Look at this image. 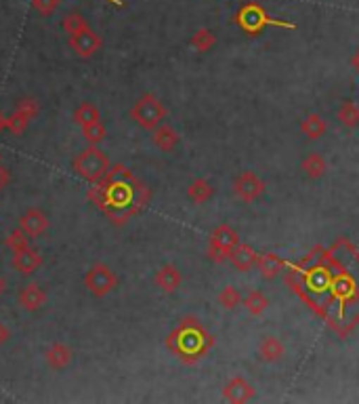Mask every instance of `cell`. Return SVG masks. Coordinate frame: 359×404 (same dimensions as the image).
<instances>
[{
    "label": "cell",
    "mask_w": 359,
    "mask_h": 404,
    "mask_svg": "<svg viewBox=\"0 0 359 404\" xmlns=\"http://www.w3.org/2000/svg\"><path fill=\"white\" fill-rule=\"evenodd\" d=\"M351 68L355 70V74L359 76V49L353 53V57H351Z\"/></svg>",
    "instance_id": "d590c367"
},
{
    "label": "cell",
    "mask_w": 359,
    "mask_h": 404,
    "mask_svg": "<svg viewBox=\"0 0 359 404\" xmlns=\"http://www.w3.org/2000/svg\"><path fill=\"white\" fill-rule=\"evenodd\" d=\"M187 196H189L191 202H196V204H204V202H208V200L215 196V188H213V183H210L208 179L198 177V179H194V181L189 183V188H187Z\"/></svg>",
    "instance_id": "44dd1931"
},
{
    "label": "cell",
    "mask_w": 359,
    "mask_h": 404,
    "mask_svg": "<svg viewBox=\"0 0 359 404\" xmlns=\"http://www.w3.org/2000/svg\"><path fill=\"white\" fill-rule=\"evenodd\" d=\"M19 228L30 236V238H40L49 230V217L44 215L42 209H30L21 215Z\"/></svg>",
    "instance_id": "8fae6325"
},
{
    "label": "cell",
    "mask_w": 359,
    "mask_h": 404,
    "mask_svg": "<svg viewBox=\"0 0 359 404\" xmlns=\"http://www.w3.org/2000/svg\"><path fill=\"white\" fill-rule=\"evenodd\" d=\"M256 259H258V253L244 243H238L234 251L229 253V262L238 271H250L252 268H256Z\"/></svg>",
    "instance_id": "2e32d148"
},
{
    "label": "cell",
    "mask_w": 359,
    "mask_h": 404,
    "mask_svg": "<svg viewBox=\"0 0 359 404\" xmlns=\"http://www.w3.org/2000/svg\"><path fill=\"white\" fill-rule=\"evenodd\" d=\"M234 194L241 202H254L265 194V181L254 171H241L234 179Z\"/></svg>",
    "instance_id": "ba28073f"
},
{
    "label": "cell",
    "mask_w": 359,
    "mask_h": 404,
    "mask_svg": "<svg viewBox=\"0 0 359 404\" xmlns=\"http://www.w3.org/2000/svg\"><path fill=\"white\" fill-rule=\"evenodd\" d=\"M151 141H153V145H156L158 149H162V152H172V149L179 145L181 135H179L177 129H172L170 125H158V127L153 129Z\"/></svg>",
    "instance_id": "ac0fdd59"
},
{
    "label": "cell",
    "mask_w": 359,
    "mask_h": 404,
    "mask_svg": "<svg viewBox=\"0 0 359 404\" xmlns=\"http://www.w3.org/2000/svg\"><path fill=\"white\" fill-rule=\"evenodd\" d=\"M4 290H6V280H4V278L0 276V295H2Z\"/></svg>",
    "instance_id": "74e56055"
},
{
    "label": "cell",
    "mask_w": 359,
    "mask_h": 404,
    "mask_svg": "<svg viewBox=\"0 0 359 404\" xmlns=\"http://www.w3.org/2000/svg\"><path fill=\"white\" fill-rule=\"evenodd\" d=\"M0 160H2V154H0Z\"/></svg>",
    "instance_id": "ab89813d"
},
{
    "label": "cell",
    "mask_w": 359,
    "mask_h": 404,
    "mask_svg": "<svg viewBox=\"0 0 359 404\" xmlns=\"http://www.w3.org/2000/svg\"><path fill=\"white\" fill-rule=\"evenodd\" d=\"M61 25H63V30L68 32V36H74V34H78V32L91 27V25H89V19H87L80 11H70V13L63 17Z\"/></svg>",
    "instance_id": "484cf974"
},
{
    "label": "cell",
    "mask_w": 359,
    "mask_h": 404,
    "mask_svg": "<svg viewBox=\"0 0 359 404\" xmlns=\"http://www.w3.org/2000/svg\"><path fill=\"white\" fill-rule=\"evenodd\" d=\"M42 264H44L42 255H40L38 251H34L32 247H27V249H23V251L13 253V259H11V266L17 269L19 274H23V276L34 274V271L40 268Z\"/></svg>",
    "instance_id": "7c38bea8"
},
{
    "label": "cell",
    "mask_w": 359,
    "mask_h": 404,
    "mask_svg": "<svg viewBox=\"0 0 359 404\" xmlns=\"http://www.w3.org/2000/svg\"><path fill=\"white\" fill-rule=\"evenodd\" d=\"M17 108H19V110H23V112H27L32 118H36V116H38V112H40V106H38V102H36L34 97H23V99H19Z\"/></svg>",
    "instance_id": "d6a6232c"
},
{
    "label": "cell",
    "mask_w": 359,
    "mask_h": 404,
    "mask_svg": "<svg viewBox=\"0 0 359 404\" xmlns=\"http://www.w3.org/2000/svg\"><path fill=\"white\" fill-rule=\"evenodd\" d=\"M68 44H70V49H72L78 57H82V59H91L95 53L101 51V47H103V38H101L93 27H87V30H82V32L70 36Z\"/></svg>",
    "instance_id": "9c48e42d"
},
{
    "label": "cell",
    "mask_w": 359,
    "mask_h": 404,
    "mask_svg": "<svg viewBox=\"0 0 359 404\" xmlns=\"http://www.w3.org/2000/svg\"><path fill=\"white\" fill-rule=\"evenodd\" d=\"M219 303H221V307L223 310H236L239 303H241V295H239V290L236 286H232V284H227L221 293H219Z\"/></svg>",
    "instance_id": "f546056e"
},
{
    "label": "cell",
    "mask_w": 359,
    "mask_h": 404,
    "mask_svg": "<svg viewBox=\"0 0 359 404\" xmlns=\"http://www.w3.org/2000/svg\"><path fill=\"white\" fill-rule=\"evenodd\" d=\"M153 282H156V286H158L160 290H164V293H175V290L181 286V282H183V276H181V271H179L177 266L168 264V266H162V268L156 271Z\"/></svg>",
    "instance_id": "9a60e30c"
},
{
    "label": "cell",
    "mask_w": 359,
    "mask_h": 404,
    "mask_svg": "<svg viewBox=\"0 0 359 404\" xmlns=\"http://www.w3.org/2000/svg\"><path fill=\"white\" fill-rule=\"evenodd\" d=\"M8 339H11V329H8L4 322H0V348H2V345H6V343H8Z\"/></svg>",
    "instance_id": "836d02e7"
},
{
    "label": "cell",
    "mask_w": 359,
    "mask_h": 404,
    "mask_svg": "<svg viewBox=\"0 0 359 404\" xmlns=\"http://www.w3.org/2000/svg\"><path fill=\"white\" fill-rule=\"evenodd\" d=\"M166 108L164 104L153 95V93H143L137 104L130 108V118L145 131H153L158 125L164 123L166 118Z\"/></svg>",
    "instance_id": "277c9868"
},
{
    "label": "cell",
    "mask_w": 359,
    "mask_h": 404,
    "mask_svg": "<svg viewBox=\"0 0 359 404\" xmlns=\"http://www.w3.org/2000/svg\"><path fill=\"white\" fill-rule=\"evenodd\" d=\"M46 303V293L44 288H40L38 284H25L21 290H19V305L25 310V312H36L40 310L42 305Z\"/></svg>",
    "instance_id": "5bb4252c"
},
{
    "label": "cell",
    "mask_w": 359,
    "mask_h": 404,
    "mask_svg": "<svg viewBox=\"0 0 359 404\" xmlns=\"http://www.w3.org/2000/svg\"><path fill=\"white\" fill-rule=\"evenodd\" d=\"M59 6H61V0H32V8L42 17H51L53 13H57Z\"/></svg>",
    "instance_id": "1f68e13d"
},
{
    "label": "cell",
    "mask_w": 359,
    "mask_h": 404,
    "mask_svg": "<svg viewBox=\"0 0 359 404\" xmlns=\"http://www.w3.org/2000/svg\"><path fill=\"white\" fill-rule=\"evenodd\" d=\"M217 44V36L213 30L208 27H200L194 36H191V47L200 53H208L213 47Z\"/></svg>",
    "instance_id": "4316f807"
},
{
    "label": "cell",
    "mask_w": 359,
    "mask_h": 404,
    "mask_svg": "<svg viewBox=\"0 0 359 404\" xmlns=\"http://www.w3.org/2000/svg\"><path fill=\"white\" fill-rule=\"evenodd\" d=\"M339 123L345 129H358L359 127V104L355 102H345L339 108Z\"/></svg>",
    "instance_id": "cb8c5ba5"
},
{
    "label": "cell",
    "mask_w": 359,
    "mask_h": 404,
    "mask_svg": "<svg viewBox=\"0 0 359 404\" xmlns=\"http://www.w3.org/2000/svg\"><path fill=\"white\" fill-rule=\"evenodd\" d=\"M32 123V116L27 114V112H23V110H19V108H15V112L6 118V129L11 131L13 135H23L25 133V129H27V125Z\"/></svg>",
    "instance_id": "83f0119b"
},
{
    "label": "cell",
    "mask_w": 359,
    "mask_h": 404,
    "mask_svg": "<svg viewBox=\"0 0 359 404\" xmlns=\"http://www.w3.org/2000/svg\"><path fill=\"white\" fill-rule=\"evenodd\" d=\"M286 356V345L279 337L275 335H267L260 339L258 343V358L263 362H277Z\"/></svg>",
    "instance_id": "4fadbf2b"
},
{
    "label": "cell",
    "mask_w": 359,
    "mask_h": 404,
    "mask_svg": "<svg viewBox=\"0 0 359 404\" xmlns=\"http://www.w3.org/2000/svg\"><path fill=\"white\" fill-rule=\"evenodd\" d=\"M110 158L108 154L99 147V145H89L84 147L74 160H72V169L78 177H82L89 183H97L101 181L108 171H110Z\"/></svg>",
    "instance_id": "3957f363"
},
{
    "label": "cell",
    "mask_w": 359,
    "mask_h": 404,
    "mask_svg": "<svg viewBox=\"0 0 359 404\" xmlns=\"http://www.w3.org/2000/svg\"><path fill=\"white\" fill-rule=\"evenodd\" d=\"M4 245H6L13 253L23 251V249H27V247H30V236H27V234L19 228V230H13V232L6 236Z\"/></svg>",
    "instance_id": "4dcf8cb0"
},
{
    "label": "cell",
    "mask_w": 359,
    "mask_h": 404,
    "mask_svg": "<svg viewBox=\"0 0 359 404\" xmlns=\"http://www.w3.org/2000/svg\"><path fill=\"white\" fill-rule=\"evenodd\" d=\"M4 129H6V118H4V114L0 112V133H2Z\"/></svg>",
    "instance_id": "8d00e7d4"
},
{
    "label": "cell",
    "mask_w": 359,
    "mask_h": 404,
    "mask_svg": "<svg viewBox=\"0 0 359 404\" xmlns=\"http://www.w3.org/2000/svg\"><path fill=\"white\" fill-rule=\"evenodd\" d=\"M84 284L91 290V295L95 297H106L110 295L116 286H118V276L114 274V269L106 264H95L93 268L87 271L84 276Z\"/></svg>",
    "instance_id": "52a82bcc"
},
{
    "label": "cell",
    "mask_w": 359,
    "mask_h": 404,
    "mask_svg": "<svg viewBox=\"0 0 359 404\" xmlns=\"http://www.w3.org/2000/svg\"><path fill=\"white\" fill-rule=\"evenodd\" d=\"M239 243V234L227 224L215 228V232L210 234V243H208V259L215 264H225L229 259V253L234 251V247Z\"/></svg>",
    "instance_id": "8992f818"
},
{
    "label": "cell",
    "mask_w": 359,
    "mask_h": 404,
    "mask_svg": "<svg viewBox=\"0 0 359 404\" xmlns=\"http://www.w3.org/2000/svg\"><path fill=\"white\" fill-rule=\"evenodd\" d=\"M236 21H238V25L244 32H248L252 36L263 32L267 25H286V27H292L290 23H284V21H277V19L269 17L267 11L260 4H256V2L244 4L238 11V15H236Z\"/></svg>",
    "instance_id": "5b68a950"
},
{
    "label": "cell",
    "mask_w": 359,
    "mask_h": 404,
    "mask_svg": "<svg viewBox=\"0 0 359 404\" xmlns=\"http://www.w3.org/2000/svg\"><path fill=\"white\" fill-rule=\"evenodd\" d=\"M87 196L114 226L122 228L147 209L151 190L126 164L118 162L110 166L101 181L89 188Z\"/></svg>",
    "instance_id": "6da1fadb"
},
{
    "label": "cell",
    "mask_w": 359,
    "mask_h": 404,
    "mask_svg": "<svg viewBox=\"0 0 359 404\" xmlns=\"http://www.w3.org/2000/svg\"><path fill=\"white\" fill-rule=\"evenodd\" d=\"M254 396H256L254 386H252L248 379H244V377H232V379L225 384V388H223V398H225L227 403H250V400H254Z\"/></svg>",
    "instance_id": "30bf717a"
},
{
    "label": "cell",
    "mask_w": 359,
    "mask_h": 404,
    "mask_svg": "<svg viewBox=\"0 0 359 404\" xmlns=\"http://www.w3.org/2000/svg\"><path fill=\"white\" fill-rule=\"evenodd\" d=\"M106 2H110L114 6H124V0H106Z\"/></svg>",
    "instance_id": "f35d334b"
},
{
    "label": "cell",
    "mask_w": 359,
    "mask_h": 404,
    "mask_svg": "<svg viewBox=\"0 0 359 404\" xmlns=\"http://www.w3.org/2000/svg\"><path fill=\"white\" fill-rule=\"evenodd\" d=\"M301 169L303 173L309 177V179H322L328 171V160L320 154V152H309L303 162H301Z\"/></svg>",
    "instance_id": "d6986e66"
},
{
    "label": "cell",
    "mask_w": 359,
    "mask_h": 404,
    "mask_svg": "<svg viewBox=\"0 0 359 404\" xmlns=\"http://www.w3.org/2000/svg\"><path fill=\"white\" fill-rule=\"evenodd\" d=\"M8 181H11V173H8V169H4L0 164V192L8 185Z\"/></svg>",
    "instance_id": "e575fe53"
},
{
    "label": "cell",
    "mask_w": 359,
    "mask_h": 404,
    "mask_svg": "<svg viewBox=\"0 0 359 404\" xmlns=\"http://www.w3.org/2000/svg\"><path fill=\"white\" fill-rule=\"evenodd\" d=\"M72 118H74L76 125L84 127V125H91V123H95V121H101V114H99V110H97L95 104L84 102V104H80V106L74 110Z\"/></svg>",
    "instance_id": "d4e9b609"
},
{
    "label": "cell",
    "mask_w": 359,
    "mask_h": 404,
    "mask_svg": "<svg viewBox=\"0 0 359 404\" xmlns=\"http://www.w3.org/2000/svg\"><path fill=\"white\" fill-rule=\"evenodd\" d=\"M213 343V335L194 316L183 318L179 326L166 337V348L185 365H196L202 360L210 352Z\"/></svg>",
    "instance_id": "7a4b0ae2"
},
{
    "label": "cell",
    "mask_w": 359,
    "mask_h": 404,
    "mask_svg": "<svg viewBox=\"0 0 359 404\" xmlns=\"http://www.w3.org/2000/svg\"><path fill=\"white\" fill-rule=\"evenodd\" d=\"M328 131V125H326V121L320 116V114H309L303 123H301V133L305 135L307 139H311V141H317V139H322L324 135Z\"/></svg>",
    "instance_id": "7402d4cb"
},
{
    "label": "cell",
    "mask_w": 359,
    "mask_h": 404,
    "mask_svg": "<svg viewBox=\"0 0 359 404\" xmlns=\"http://www.w3.org/2000/svg\"><path fill=\"white\" fill-rule=\"evenodd\" d=\"M82 135L84 139L89 141V145H99L106 137H108V131H106V125L101 121H95L91 125H84L82 127Z\"/></svg>",
    "instance_id": "f1b7e54d"
},
{
    "label": "cell",
    "mask_w": 359,
    "mask_h": 404,
    "mask_svg": "<svg viewBox=\"0 0 359 404\" xmlns=\"http://www.w3.org/2000/svg\"><path fill=\"white\" fill-rule=\"evenodd\" d=\"M256 269L265 280H275L284 269V262L275 253H263L256 259Z\"/></svg>",
    "instance_id": "ffe728a7"
},
{
    "label": "cell",
    "mask_w": 359,
    "mask_h": 404,
    "mask_svg": "<svg viewBox=\"0 0 359 404\" xmlns=\"http://www.w3.org/2000/svg\"><path fill=\"white\" fill-rule=\"evenodd\" d=\"M72 362V348L61 343V341H55L49 350H46V365L53 369V371H63L68 369Z\"/></svg>",
    "instance_id": "e0dca14e"
},
{
    "label": "cell",
    "mask_w": 359,
    "mask_h": 404,
    "mask_svg": "<svg viewBox=\"0 0 359 404\" xmlns=\"http://www.w3.org/2000/svg\"><path fill=\"white\" fill-rule=\"evenodd\" d=\"M244 307L248 310V314L252 316H260L263 312H267L269 307V297L258 290V288H252L246 297H244Z\"/></svg>",
    "instance_id": "603a6c76"
}]
</instances>
